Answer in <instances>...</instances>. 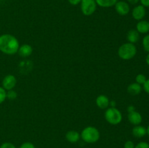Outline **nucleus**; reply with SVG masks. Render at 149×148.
<instances>
[{
	"label": "nucleus",
	"mask_w": 149,
	"mask_h": 148,
	"mask_svg": "<svg viewBox=\"0 0 149 148\" xmlns=\"http://www.w3.org/2000/svg\"><path fill=\"white\" fill-rule=\"evenodd\" d=\"M135 143L132 141L128 140L124 145V148H135Z\"/></svg>",
	"instance_id": "25"
},
{
	"label": "nucleus",
	"mask_w": 149,
	"mask_h": 148,
	"mask_svg": "<svg viewBox=\"0 0 149 148\" xmlns=\"http://www.w3.org/2000/svg\"><path fill=\"white\" fill-rule=\"evenodd\" d=\"M127 1L128 4H132V5H135V4H138L140 1V0H127Z\"/></svg>",
	"instance_id": "29"
},
{
	"label": "nucleus",
	"mask_w": 149,
	"mask_h": 148,
	"mask_svg": "<svg viewBox=\"0 0 149 148\" xmlns=\"http://www.w3.org/2000/svg\"><path fill=\"white\" fill-rule=\"evenodd\" d=\"M146 62L147 65L149 66V53H148V55L146 57Z\"/></svg>",
	"instance_id": "32"
},
{
	"label": "nucleus",
	"mask_w": 149,
	"mask_h": 148,
	"mask_svg": "<svg viewBox=\"0 0 149 148\" xmlns=\"http://www.w3.org/2000/svg\"><path fill=\"white\" fill-rule=\"evenodd\" d=\"M127 118L130 123L131 124L134 125V126L141 125V123L143 121L142 115L140 113H138V112H137L136 110L131 112V113H128Z\"/></svg>",
	"instance_id": "9"
},
{
	"label": "nucleus",
	"mask_w": 149,
	"mask_h": 148,
	"mask_svg": "<svg viewBox=\"0 0 149 148\" xmlns=\"http://www.w3.org/2000/svg\"><path fill=\"white\" fill-rule=\"evenodd\" d=\"M146 130H147V134H148L149 136V125L148 126V127L146 128Z\"/></svg>",
	"instance_id": "33"
},
{
	"label": "nucleus",
	"mask_w": 149,
	"mask_h": 148,
	"mask_svg": "<svg viewBox=\"0 0 149 148\" xmlns=\"http://www.w3.org/2000/svg\"><path fill=\"white\" fill-rule=\"evenodd\" d=\"M17 53H18V55L21 57H28L31 56L32 53H33V48H32V46L30 44H24L19 46Z\"/></svg>",
	"instance_id": "11"
},
{
	"label": "nucleus",
	"mask_w": 149,
	"mask_h": 148,
	"mask_svg": "<svg viewBox=\"0 0 149 148\" xmlns=\"http://www.w3.org/2000/svg\"><path fill=\"white\" fill-rule=\"evenodd\" d=\"M127 39L129 43L135 44L139 41L140 33L135 29H131L127 33Z\"/></svg>",
	"instance_id": "16"
},
{
	"label": "nucleus",
	"mask_w": 149,
	"mask_h": 148,
	"mask_svg": "<svg viewBox=\"0 0 149 148\" xmlns=\"http://www.w3.org/2000/svg\"><path fill=\"white\" fill-rule=\"evenodd\" d=\"M142 86H143V89L144 90V91L149 94V78L148 79L147 78L145 84H144Z\"/></svg>",
	"instance_id": "26"
},
{
	"label": "nucleus",
	"mask_w": 149,
	"mask_h": 148,
	"mask_svg": "<svg viewBox=\"0 0 149 148\" xmlns=\"http://www.w3.org/2000/svg\"><path fill=\"white\" fill-rule=\"evenodd\" d=\"M142 45L144 50L146 52H148V53H149V33H147V34L143 38Z\"/></svg>",
	"instance_id": "18"
},
{
	"label": "nucleus",
	"mask_w": 149,
	"mask_h": 148,
	"mask_svg": "<svg viewBox=\"0 0 149 148\" xmlns=\"http://www.w3.org/2000/svg\"><path fill=\"white\" fill-rule=\"evenodd\" d=\"M68 2L71 4V5L77 6L81 3V0H68Z\"/></svg>",
	"instance_id": "27"
},
{
	"label": "nucleus",
	"mask_w": 149,
	"mask_h": 148,
	"mask_svg": "<svg viewBox=\"0 0 149 148\" xmlns=\"http://www.w3.org/2000/svg\"><path fill=\"white\" fill-rule=\"evenodd\" d=\"M20 44L15 36L9 33H4L0 36V51L8 55H13L17 53Z\"/></svg>",
	"instance_id": "1"
},
{
	"label": "nucleus",
	"mask_w": 149,
	"mask_h": 148,
	"mask_svg": "<svg viewBox=\"0 0 149 148\" xmlns=\"http://www.w3.org/2000/svg\"><path fill=\"white\" fill-rule=\"evenodd\" d=\"M80 136L86 143L94 144L100 139V134L97 128L90 126H87L81 131Z\"/></svg>",
	"instance_id": "2"
},
{
	"label": "nucleus",
	"mask_w": 149,
	"mask_h": 148,
	"mask_svg": "<svg viewBox=\"0 0 149 148\" xmlns=\"http://www.w3.org/2000/svg\"><path fill=\"white\" fill-rule=\"evenodd\" d=\"M19 148H36V147H35L34 145H33V143H31V142H26L22 144Z\"/></svg>",
	"instance_id": "23"
},
{
	"label": "nucleus",
	"mask_w": 149,
	"mask_h": 148,
	"mask_svg": "<svg viewBox=\"0 0 149 148\" xmlns=\"http://www.w3.org/2000/svg\"><path fill=\"white\" fill-rule=\"evenodd\" d=\"M6 99H7V91L2 86H0V104H2Z\"/></svg>",
	"instance_id": "20"
},
{
	"label": "nucleus",
	"mask_w": 149,
	"mask_h": 148,
	"mask_svg": "<svg viewBox=\"0 0 149 148\" xmlns=\"http://www.w3.org/2000/svg\"><path fill=\"white\" fill-rule=\"evenodd\" d=\"M146 80H147L146 76L143 73L138 74V75H136V77H135V82L138 83V84H140V85L141 86H143L144 84H145Z\"/></svg>",
	"instance_id": "19"
},
{
	"label": "nucleus",
	"mask_w": 149,
	"mask_h": 148,
	"mask_svg": "<svg viewBox=\"0 0 149 148\" xmlns=\"http://www.w3.org/2000/svg\"><path fill=\"white\" fill-rule=\"evenodd\" d=\"M135 110V106L133 105H130L127 107V112L128 113H131V112H133Z\"/></svg>",
	"instance_id": "30"
},
{
	"label": "nucleus",
	"mask_w": 149,
	"mask_h": 148,
	"mask_svg": "<svg viewBox=\"0 0 149 148\" xmlns=\"http://www.w3.org/2000/svg\"><path fill=\"white\" fill-rule=\"evenodd\" d=\"M114 7L116 12L121 16L127 15L129 14L130 11V4L125 1H117V2L115 4Z\"/></svg>",
	"instance_id": "7"
},
{
	"label": "nucleus",
	"mask_w": 149,
	"mask_h": 148,
	"mask_svg": "<svg viewBox=\"0 0 149 148\" xmlns=\"http://www.w3.org/2000/svg\"><path fill=\"white\" fill-rule=\"evenodd\" d=\"M132 133L135 138H143L147 134V130L146 128L141 125H138V126H135L132 128Z\"/></svg>",
	"instance_id": "13"
},
{
	"label": "nucleus",
	"mask_w": 149,
	"mask_h": 148,
	"mask_svg": "<svg viewBox=\"0 0 149 148\" xmlns=\"http://www.w3.org/2000/svg\"><path fill=\"white\" fill-rule=\"evenodd\" d=\"M105 118L106 121L111 125H118L122 122V114L116 107H108L105 112Z\"/></svg>",
	"instance_id": "4"
},
{
	"label": "nucleus",
	"mask_w": 149,
	"mask_h": 148,
	"mask_svg": "<svg viewBox=\"0 0 149 148\" xmlns=\"http://www.w3.org/2000/svg\"><path fill=\"white\" fill-rule=\"evenodd\" d=\"M17 93H16L15 91H14L13 89L9 90V91H7V98L8 99V100H14L17 98Z\"/></svg>",
	"instance_id": "21"
},
{
	"label": "nucleus",
	"mask_w": 149,
	"mask_h": 148,
	"mask_svg": "<svg viewBox=\"0 0 149 148\" xmlns=\"http://www.w3.org/2000/svg\"><path fill=\"white\" fill-rule=\"evenodd\" d=\"M97 6L95 0H81L80 3L81 12L85 16H90L94 14Z\"/></svg>",
	"instance_id": "5"
},
{
	"label": "nucleus",
	"mask_w": 149,
	"mask_h": 148,
	"mask_svg": "<svg viewBox=\"0 0 149 148\" xmlns=\"http://www.w3.org/2000/svg\"><path fill=\"white\" fill-rule=\"evenodd\" d=\"M109 97L104 94H100L96 98L95 103L96 105L101 110H106L108 107H109Z\"/></svg>",
	"instance_id": "10"
},
{
	"label": "nucleus",
	"mask_w": 149,
	"mask_h": 148,
	"mask_svg": "<svg viewBox=\"0 0 149 148\" xmlns=\"http://www.w3.org/2000/svg\"><path fill=\"white\" fill-rule=\"evenodd\" d=\"M146 15V7H143V5H141V4L136 5L133 9H132V17H133V19H135V20L140 21V20H143Z\"/></svg>",
	"instance_id": "8"
},
{
	"label": "nucleus",
	"mask_w": 149,
	"mask_h": 148,
	"mask_svg": "<svg viewBox=\"0 0 149 148\" xmlns=\"http://www.w3.org/2000/svg\"><path fill=\"white\" fill-rule=\"evenodd\" d=\"M109 107H116V102H115L114 100L110 101V102H109Z\"/></svg>",
	"instance_id": "31"
},
{
	"label": "nucleus",
	"mask_w": 149,
	"mask_h": 148,
	"mask_svg": "<svg viewBox=\"0 0 149 148\" xmlns=\"http://www.w3.org/2000/svg\"><path fill=\"white\" fill-rule=\"evenodd\" d=\"M137 47L133 44L127 43L121 45L118 49V55L119 57L124 60H130L135 57L137 55Z\"/></svg>",
	"instance_id": "3"
},
{
	"label": "nucleus",
	"mask_w": 149,
	"mask_h": 148,
	"mask_svg": "<svg viewBox=\"0 0 149 148\" xmlns=\"http://www.w3.org/2000/svg\"><path fill=\"white\" fill-rule=\"evenodd\" d=\"M80 138V133L78 131L74 130L68 131L66 133H65V139L70 143H77L79 141Z\"/></svg>",
	"instance_id": "14"
},
{
	"label": "nucleus",
	"mask_w": 149,
	"mask_h": 148,
	"mask_svg": "<svg viewBox=\"0 0 149 148\" xmlns=\"http://www.w3.org/2000/svg\"><path fill=\"white\" fill-rule=\"evenodd\" d=\"M127 90V92L131 95H138V94H141L142 91L143 86L136 82L132 83L128 86Z\"/></svg>",
	"instance_id": "15"
},
{
	"label": "nucleus",
	"mask_w": 149,
	"mask_h": 148,
	"mask_svg": "<svg viewBox=\"0 0 149 148\" xmlns=\"http://www.w3.org/2000/svg\"><path fill=\"white\" fill-rule=\"evenodd\" d=\"M95 1L97 5L99 7L109 8V7H113L117 2V0H95Z\"/></svg>",
	"instance_id": "17"
},
{
	"label": "nucleus",
	"mask_w": 149,
	"mask_h": 148,
	"mask_svg": "<svg viewBox=\"0 0 149 148\" xmlns=\"http://www.w3.org/2000/svg\"><path fill=\"white\" fill-rule=\"evenodd\" d=\"M135 148H149V144L147 142H140L135 146Z\"/></svg>",
	"instance_id": "22"
},
{
	"label": "nucleus",
	"mask_w": 149,
	"mask_h": 148,
	"mask_svg": "<svg viewBox=\"0 0 149 148\" xmlns=\"http://www.w3.org/2000/svg\"><path fill=\"white\" fill-rule=\"evenodd\" d=\"M1 84H2V87L6 91L13 89L15 87L16 84H17L16 77L14 75H12V74L7 75L3 78Z\"/></svg>",
	"instance_id": "6"
},
{
	"label": "nucleus",
	"mask_w": 149,
	"mask_h": 148,
	"mask_svg": "<svg viewBox=\"0 0 149 148\" xmlns=\"http://www.w3.org/2000/svg\"><path fill=\"white\" fill-rule=\"evenodd\" d=\"M141 5L145 7H149V0H140Z\"/></svg>",
	"instance_id": "28"
},
{
	"label": "nucleus",
	"mask_w": 149,
	"mask_h": 148,
	"mask_svg": "<svg viewBox=\"0 0 149 148\" xmlns=\"http://www.w3.org/2000/svg\"><path fill=\"white\" fill-rule=\"evenodd\" d=\"M0 148H16V147L11 142H4L1 145Z\"/></svg>",
	"instance_id": "24"
},
{
	"label": "nucleus",
	"mask_w": 149,
	"mask_h": 148,
	"mask_svg": "<svg viewBox=\"0 0 149 148\" xmlns=\"http://www.w3.org/2000/svg\"><path fill=\"white\" fill-rule=\"evenodd\" d=\"M135 30L140 34H147L149 32V21L145 20H141L136 24Z\"/></svg>",
	"instance_id": "12"
}]
</instances>
